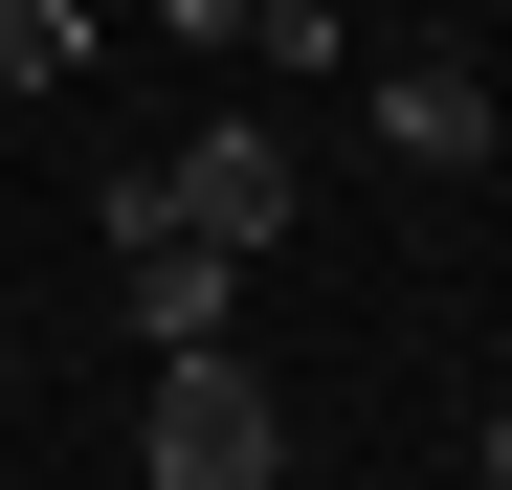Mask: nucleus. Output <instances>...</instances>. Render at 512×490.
Listing matches in <instances>:
<instances>
[{
	"label": "nucleus",
	"instance_id": "1",
	"mask_svg": "<svg viewBox=\"0 0 512 490\" xmlns=\"http://www.w3.org/2000/svg\"><path fill=\"white\" fill-rule=\"evenodd\" d=\"M134 490H290V401L245 379V357H179L134 401Z\"/></svg>",
	"mask_w": 512,
	"mask_h": 490
},
{
	"label": "nucleus",
	"instance_id": "2",
	"mask_svg": "<svg viewBox=\"0 0 512 490\" xmlns=\"http://www.w3.org/2000/svg\"><path fill=\"white\" fill-rule=\"evenodd\" d=\"M156 201H179V245L245 268V245H290V134H268V112H201L179 156H156Z\"/></svg>",
	"mask_w": 512,
	"mask_h": 490
},
{
	"label": "nucleus",
	"instance_id": "3",
	"mask_svg": "<svg viewBox=\"0 0 512 490\" xmlns=\"http://www.w3.org/2000/svg\"><path fill=\"white\" fill-rule=\"evenodd\" d=\"M379 156H401V179H490V156H512V90L468 45H401L379 67Z\"/></svg>",
	"mask_w": 512,
	"mask_h": 490
},
{
	"label": "nucleus",
	"instance_id": "4",
	"mask_svg": "<svg viewBox=\"0 0 512 490\" xmlns=\"http://www.w3.org/2000/svg\"><path fill=\"white\" fill-rule=\"evenodd\" d=\"M112 312H134V357H156V379H179V357H245V268H223V245H134Z\"/></svg>",
	"mask_w": 512,
	"mask_h": 490
},
{
	"label": "nucleus",
	"instance_id": "5",
	"mask_svg": "<svg viewBox=\"0 0 512 490\" xmlns=\"http://www.w3.org/2000/svg\"><path fill=\"white\" fill-rule=\"evenodd\" d=\"M67 67H90V23L67 0H0V90H67Z\"/></svg>",
	"mask_w": 512,
	"mask_h": 490
},
{
	"label": "nucleus",
	"instance_id": "6",
	"mask_svg": "<svg viewBox=\"0 0 512 490\" xmlns=\"http://www.w3.org/2000/svg\"><path fill=\"white\" fill-rule=\"evenodd\" d=\"M468 490H512V401H490V446H468Z\"/></svg>",
	"mask_w": 512,
	"mask_h": 490
}]
</instances>
